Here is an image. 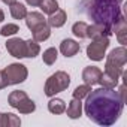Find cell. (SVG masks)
<instances>
[{
	"label": "cell",
	"instance_id": "obj_1",
	"mask_svg": "<svg viewBox=\"0 0 127 127\" xmlns=\"http://www.w3.org/2000/svg\"><path fill=\"white\" fill-rule=\"evenodd\" d=\"M85 115L96 124L108 127L118 121L124 102L121 100L118 91H114V88H97L91 90L85 97Z\"/></svg>",
	"mask_w": 127,
	"mask_h": 127
},
{
	"label": "cell",
	"instance_id": "obj_2",
	"mask_svg": "<svg viewBox=\"0 0 127 127\" xmlns=\"http://www.w3.org/2000/svg\"><path fill=\"white\" fill-rule=\"evenodd\" d=\"M123 0H82L81 12L96 24L106 26L112 33L118 21L124 17L121 11Z\"/></svg>",
	"mask_w": 127,
	"mask_h": 127
},
{
	"label": "cell",
	"instance_id": "obj_3",
	"mask_svg": "<svg viewBox=\"0 0 127 127\" xmlns=\"http://www.w3.org/2000/svg\"><path fill=\"white\" fill-rule=\"evenodd\" d=\"M69 84H70V76H69V73L64 72V70H58V72L52 73V75L46 79L45 88H43L45 96L52 97V96H55L57 93L64 91V90L69 87Z\"/></svg>",
	"mask_w": 127,
	"mask_h": 127
},
{
	"label": "cell",
	"instance_id": "obj_4",
	"mask_svg": "<svg viewBox=\"0 0 127 127\" xmlns=\"http://www.w3.org/2000/svg\"><path fill=\"white\" fill-rule=\"evenodd\" d=\"M108 48H109V37L108 36L93 39L91 43H88V46H87V57L90 60H94V61H102Z\"/></svg>",
	"mask_w": 127,
	"mask_h": 127
},
{
	"label": "cell",
	"instance_id": "obj_5",
	"mask_svg": "<svg viewBox=\"0 0 127 127\" xmlns=\"http://www.w3.org/2000/svg\"><path fill=\"white\" fill-rule=\"evenodd\" d=\"M5 73H6V78H8V82L9 85H15V84H21L27 79L29 76V70L24 64L21 63H12L8 67L3 69Z\"/></svg>",
	"mask_w": 127,
	"mask_h": 127
},
{
	"label": "cell",
	"instance_id": "obj_6",
	"mask_svg": "<svg viewBox=\"0 0 127 127\" xmlns=\"http://www.w3.org/2000/svg\"><path fill=\"white\" fill-rule=\"evenodd\" d=\"M6 49H8V52L12 57H15V58H24L26 57V40H23L21 37L8 39Z\"/></svg>",
	"mask_w": 127,
	"mask_h": 127
},
{
	"label": "cell",
	"instance_id": "obj_7",
	"mask_svg": "<svg viewBox=\"0 0 127 127\" xmlns=\"http://www.w3.org/2000/svg\"><path fill=\"white\" fill-rule=\"evenodd\" d=\"M112 32L106 27V26H102V24H91L87 27V37H90L91 40L93 39H99V37H105V36H111Z\"/></svg>",
	"mask_w": 127,
	"mask_h": 127
},
{
	"label": "cell",
	"instance_id": "obj_8",
	"mask_svg": "<svg viewBox=\"0 0 127 127\" xmlns=\"http://www.w3.org/2000/svg\"><path fill=\"white\" fill-rule=\"evenodd\" d=\"M100 75H102V70L96 66H88L82 70V81L88 85H96L99 84V79H100Z\"/></svg>",
	"mask_w": 127,
	"mask_h": 127
},
{
	"label": "cell",
	"instance_id": "obj_9",
	"mask_svg": "<svg viewBox=\"0 0 127 127\" xmlns=\"http://www.w3.org/2000/svg\"><path fill=\"white\" fill-rule=\"evenodd\" d=\"M108 61H112L115 64H120V66H124L127 63V49L124 45H121L120 48H115L109 52V55L106 57Z\"/></svg>",
	"mask_w": 127,
	"mask_h": 127
},
{
	"label": "cell",
	"instance_id": "obj_10",
	"mask_svg": "<svg viewBox=\"0 0 127 127\" xmlns=\"http://www.w3.org/2000/svg\"><path fill=\"white\" fill-rule=\"evenodd\" d=\"M60 51L64 57H73L75 54H78L81 51V46L73 39H64L60 43Z\"/></svg>",
	"mask_w": 127,
	"mask_h": 127
},
{
	"label": "cell",
	"instance_id": "obj_11",
	"mask_svg": "<svg viewBox=\"0 0 127 127\" xmlns=\"http://www.w3.org/2000/svg\"><path fill=\"white\" fill-rule=\"evenodd\" d=\"M66 21H67V14H66V11L57 9L55 12H52V14L49 15V18L46 20V24H48L49 27L58 29V27H61V26H64Z\"/></svg>",
	"mask_w": 127,
	"mask_h": 127
},
{
	"label": "cell",
	"instance_id": "obj_12",
	"mask_svg": "<svg viewBox=\"0 0 127 127\" xmlns=\"http://www.w3.org/2000/svg\"><path fill=\"white\" fill-rule=\"evenodd\" d=\"M46 23V20L43 18V15L40 12H27L26 15V24L30 30H34L37 26Z\"/></svg>",
	"mask_w": 127,
	"mask_h": 127
},
{
	"label": "cell",
	"instance_id": "obj_13",
	"mask_svg": "<svg viewBox=\"0 0 127 127\" xmlns=\"http://www.w3.org/2000/svg\"><path fill=\"white\" fill-rule=\"evenodd\" d=\"M32 32H33V39H34L36 42H43V40H46V39L51 36V27H49L46 23L37 26V27H36L34 30H32Z\"/></svg>",
	"mask_w": 127,
	"mask_h": 127
},
{
	"label": "cell",
	"instance_id": "obj_14",
	"mask_svg": "<svg viewBox=\"0 0 127 127\" xmlns=\"http://www.w3.org/2000/svg\"><path fill=\"white\" fill-rule=\"evenodd\" d=\"M66 112H67V117L72 118V120L79 118V117L82 115V103H81V100L73 97V99L70 100V103H69Z\"/></svg>",
	"mask_w": 127,
	"mask_h": 127
},
{
	"label": "cell",
	"instance_id": "obj_15",
	"mask_svg": "<svg viewBox=\"0 0 127 127\" xmlns=\"http://www.w3.org/2000/svg\"><path fill=\"white\" fill-rule=\"evenodd\" d=\"M114 33L117 34V39H118V42H120L121 45H126V43H127V23H126V18H124V17H123V18L118 21V24L115 26Z\"/></svg>",
	"mask_w": 127,
	"mask_h": 127
},
{
	"label": "cell",
	"instance_id": "obj_16",
	"mask_svg": "<svg viewBox=\"0 0 127 127\" xmlns=\"http://www.w3.org/2000/svg\"><path fill=\"white\" fill-rule=\"evenodd\" d=\"M21 120L15 114H0V127H18Z\"/></svg>",
	"mask_w": 127,
	"mask_h": 127
},
{
	"label": "cell",
	"instance_id": "obj_17",
	"mask_svg": "<svg viewBox=\"0 0 127 127\" xmlns=\"http://www.w3.org/2000/svg\"><path fill=\"white\" fill-rule=\"evenodd\" d=\"M9 11H11L12 18H15V20H24L26 15H27V8L23 3H18V2L11 3L9 5Z\"/></svg>",
	"mask_w": 127,
	"mask_h": 127
},
{
	"label": "cell",
	"instance_id": "obj_18",
	"mask_svg": "<svg viewBox=\"0 0 127 127\" xmlns=\"http://www.w3.org/2000/svg\"><path fill=\"white\" fill-rule=\"evenodd\" d=\"M48 111L51 114H55V115H60L63 112H66V103L63 102L61 99H51L48 102Z\"/></svg>",
	"mask_w": 127,
	"mask_h": 127
},
{
	"label": "cell",
	"instance_id": "obj_19",
	"mask_svg": "<svg viewBox=\"0 0 127 127\" xmlns=\"http://www.w3.org/2000/svg\"><path fill=\"white\" fill-rule=\"evenodd\" d=\"M105 72H106L108 75H111L112 78L120 79V76H121V75H123V72H124V66L115 64V63H112V61H108V60H106V64H105Z\"/></svg>",
	"mask_w": 127,
	"mask_h": 127
},
{
	"label": "cell",
	"instance_id": "obj_20",
	"mask_svg": "<svg viewBox=\"0 0 127 127\" xmlns=\"http://www.w3.org/2000/svg\"><path fill=\"white\" fill-rule=\"evenodd\" d=\"M39 52H40V46H39V43L34 39L26 40V57L34 58V57L39 55Z\"/></svg>",
	"mask_w": 127,
	"mask_h": 127
},
{
	"label": "cell",
	"instance_id": "obj_21",
	"mask_svg": "<svg viewBox=\"0 0 127 127\" xmlns=\"http://www.w3.org/2000/svg\"><path fill=\"white\" fill-rule=\"evenodd\" d=\"M27 97V94H26V91H23V90H15V91H12L11 94H9V97H8V102H9V105L12 106V108H15L17 109V106L24 100Z\"/></svg>",
	"mask_w": 127,
	"mask_h": 127
},
{
	"label": "cell",
	"instance_id": "obj_22",
	"mask_svg": "<svg viewBox=\"0 0 127 127\" xmlns=\"http://www.w3.org/2000/svg\"><path fill=\"white\" fill-rule=\"evenodd\" d=\"M87 27H88V24L85 21H78L72 26V33L79 39H85L87 37Z\"/></svg>",
	"mask_w": 127,
	"mask_h": 127
},
{
	"label": "cell",
	"instance_id": "obj_23",
	"mask_svg": "<svg viewBox=\"0 0 127 127\" xmlns=\"http://www.w3.org/2000/svg\"><path fill=\"white\" fill-rule=\"evenodd\" d=\"M57 55H58V51H57L54 46L45 49V51H43V55H42L43 63H45V64H48V66H52L54 63L57 61Z\"/></svg>",
	"mask_w": 127,
	"mask_h": 127
},
{
	"label": "cell",
	"instance_id": "obj_24",
	"mask_svg": "<svg viewBox=\"0 0 127 127\" xmlns=\"http://www.w3.org/2000/svg\"><path fill=\"white\" fill-rule=\"evenodd\" d=\"M39 8L42 9L43 14L46 15H51L52 12H55L58 9V3H57V0H42Z\"/></svg>",
	"mask_w": 127,
	"mask_h": 127
},
{
	"label": "cell",
	"instance_id": "obj_25",
	"mask_svg": "<svg viewBox=\"0 0 127 127\" xmlns=\"http://www.w3.org/2000/svg\"><path fill=\"white\" fill-rule=\"evenodd\" d=\"M99 84H102V87H105V88H115L118 85V79L117 78H112L106 72H102L100 79H99Z\"/></svg>",
	"mask_w": 127,
	"mask_h": 127
},
{
	"label": "cell",
	"instance_id": "obj_26",
	"mask_svg": "<svg viewBox=\"0 0 127 127\" xmlns=\"http://www.w3.org/2000/svg\"><path fill=\"white\" fill-rule=\"evenodd\" d=\"M17 109L21 112V114H32V112H34V109H36V105H34V102L32 100V99H29V96L17 106Z\"/></svg>",
	"mask_w": 127,
	"mask_h": 127
},
{
	"label": "cell",
	"instance_id": "obj_27",
	"mask_svg": "<svg viewBox=\"0 0 127 127\" xmlns=\"http://www.w3.org/2000/svg\"><path fill=\"white\" fill-rule=\"evenodd\" d=\"M90 91H91V85H88V84L79 85V87H76V88L73 90V97L82 100L84 97H87V94H88Z\"/></svg>",
	"mask_w": 127,
	"mask_h": 127
},
{
	"label": "cell",
	"instance_id": "obj_28",
	"mask_svg": "<svg viewBox=\"0 0 127 127\" xmlns=\"http://www.w3.org/2000/svg\"><path fill=\"white\" fill-rule=\"evenodd\" d=\"M18 32H20V27H18L17 24H6V26L2 27L0 34L6 37V36H14V34H17Z\"/></svg>",
	"mask_w": 127,
	"mask_h": 127
},
{
	"label": "cell",
	"instance_id": "obj_29",
	"mask_svg": "<svg viewBox=\"0 0 127 127\" xmlns=\"http://www.w3.org/2000/svg\"><path fill=\"white\" fill-rule=\"evenodd\" d=\"M8 85H9V82H8V78H6L5 70H0V90H2V88H6Z\"/></svg>",
	"mask_w": 127,
	"mask_h": 127
},
{
	"label": "cell",
	"instance_id": "obj_30",
	"mask_svg": "<svg viewBox=\"0 0 127 127\" xmlns=\"http://www.w3.org/2000/svg\"><path fill=\"white\" fill-rule=\"evenodd\" d=\"M118 94H120L121 100L126 103V84H121V85H120V91H118Z\"/></svg>",
	"mask_w": 127,
	"mask_h": 127
},
{
	"label": "cell",
	"instance_id": "obj_31",
	"mask_svg": "<svg viewBox=\"0 0 127 127\" xmlns=\"http://www.w3.org/2000/svg\"><path fill=\"white\" fill-rule=\"evenodd\" d=\"M26 2H27V5H30V6L36 8V6H39V5H40L42 0H26Z\"/></svg>",
	"mask_w": 127,
	"mask_h": 127
},
{
	"label": "cell",
	"instance_id": "obj_32",
	"mask_svg": "<svg viewBox=\"0 0 127 127\" xmlns=\"http://www.w3.org/2000/svg\"><path fill=\"white\" fill-rule=\"evenodd\" d=\"M3 20H5V12H3L2 9H0V23H2Z\"/></svg>",
	"mask_w": 127,
	"mask_h": 127
},
{
	"label": "cell",
	"instance_id": "obj_33",
	"mask_svg": "<svg viewBox=\"0 0 127 127\" xmlns=\"http://www.w3.org/2000/svg\"><path fill=\"white\" fill-rule=\"evenodd\" d=\"M3 3H6V5H11V3H14V2H17V0H2Z\"/></svg>",
	"mask_w": 127,
	"mask_h": 127
}]
</instances>
